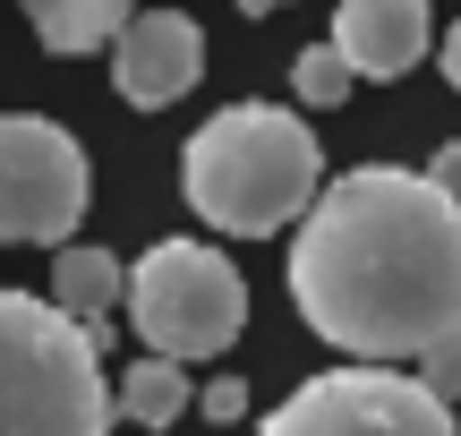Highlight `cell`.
<instances>
[{
	"label": "cell",
	"mask_w": 461,
	"mask_h": 436,
	"mask_svg": "<svg viewBox=\"0 0 461 436\" xmlns=\"http://www.w3.org/2000/svg\"><path fill=\"white\" fill-rule=\"evenodd\" d=\"M291 300L350 359H419L461 325V197L402 163L325 180L291 240Z\"/></svg>",
	"instance_id": "cell-1"
},
{
	"label": "cell",
	"mask_w": 461,
	"mask_h": 436,
	"mask_svg": "<svg viewBox=\"0 0 461 436\" xmlns=\"http://www.w3.org/2000/svg\"><path fill=\"white\" fill-rule=\"evenodd\" d=\"M325 188V146L282 103H230L180 146V197L230 240H274Z\"/></svg>",
	"instance_id": "cell-2"
},
{
	"label": "cell",
	"mask_w": 461,
	"mask_h": 436,
	"mask_svg": "<svg viewBox=\"0 0 461 436\" xmlns=\"http://www.w3.org/2000/svg\"><path fill=\"white\" fill-rule=\"evenodd\" d=\"M0 436H112L103 342L68 308L0 283Z\"/></svg>",
	"instance_id": "cell-3"
},
{
	"label": "cell",
	"mask_w": 461,
	"mask_h": 436,
	"mask_svg": "<svg viewBox=\"0 0 461 436\" xmlns=\"http://www.w3.org/2000/svg\"><path fill=\"white\" fill-rule=\"evenodd\" d=\"M120 308H129V325H137L146 351L197 368V359H214V351L240 342L248 283H240V266H230L222 249H205V240H154V249L129 266Z\"/></svg>",
	"instance_id": "cell-4"
},
{
	"label": "cell",
	"mask_w": 461,
	"mask_h": 436,
	"mask_svg": "<svg viewBox=\"0 0 461 436\" xmlns=\"http://www.w3.org/2000/svg\"><path fill=\"white\" fill-rule=\"evenodd\" d=\"M257 436H461V428H453V403L428 394L419 377L384 368V359H350V368L291 386Z\"/></svg>",
	"instance_id": "cell-5"
},
{
	"label": "cell",
	"mask_w": 461,
	"mask_h": 436,
	"mask_svg": "<svg viewBox=\"0 0 461 436\" xmlns=\"http://www.w3.org/2000/svg\"><path fill=\"white\" fill-rule=\"evenodd\" d=\"M86 197H95V163L77 137L43 112H0V240L60 249L77 240Z\"/></svg>",
	"instance_id": "cell-6"
},
{
	"label": "cell",
	"mask_w": 461,
	"mask_h": 436,
	"mask_svg": "<svg viewBox=\"0 0 461 436\" xmlns=\"http://www.w3.org/2000/svg\"><path fill=\"white\" fill-rule=\"evenodd\" d=\"M197 68H205V26L188 9H137L129 26L112 34V86L137 112L180 103L188 86H197Z\"/></svg>",
	"instance_id": "cell-7"
},
{
	"label": "cell",
	"mask_w": 461,
	"mask_h": 436,
	"mask_svg": "<svg viewBox=\"0 0 461 436\" xmlns=\"http://www.w3.org/2000/svg\"><path fill=\"white\" fill-rule=\"evenodd\" d=\"M333 43L350 51V68L359 77H411L419 68V51L436 43V17H428V0H342L333 9Z\"/></svg>",
	"instance_id": "cell-8"
},
{
	"label": "cell",
	"mask_w": 461,
	"mask_h": 436,
	"mask_svg": "<svg viewBox=\"0 0 461 436\" xmlns=\"http://www.w3.org/2000/svg\"><path fill=\"white\" fill-rule=\"evenodd\" d=\"M120 291H129V266H120L112 249H51V308H68V317L86 325V334L103 342V325H112Z\"/></svg>",
	"instance_id": "cell-9"
},
{
	"label": "cell",
	"mask_w": 461,
	"mask_h": 436,
	"mask_svg": "<svg viewBox=\"0 0 461 436\" xmlns=\"http://www.w3.org/2000/svg\"><path fill=\"white\" fill-rule=\"evenodd\" d=\"M137 9H146V0H26V26H34L43 51L77 60V51H112V34L129 26Z\"/></svg>",
	"instance_id": "cell-10"
},
{
	"label": "cell",
	"mask_w": 461,
	"mask_h": 436,
	"mask_svg": "<svg viewBox=\"0 0 461 436\" xmlns=\"http://www.w3.org/2000/svg\"><path fill=\"white\" fill-rule=\"evenodd\" d=\"M197 411V386H188V359H163V351H146L129 377L112 386V420H129V428H171V420H188Z\"/></svg>",
	"instance_id": "cell-11"
},
{
	"label": "cell",
	"mask_w": 461,
	"mask_h": 436,
	"mask_svg": "<svg viewBox=\"0 0 461 436\" xmlns=\"http://www.w3.org/2000/svg\"><path fill=\"white\" fill-rule=\"evenodd\" d=\"M350 86H359V68H350L342 43H308L291 68V95L308 103V112H333V103H350Z\"/></svg>",
	"instance_id": "cell-12"
},
{
	"label": "cell",
	"mask_w": 461,
	"mask_h": 436,
	"mask_svg": "<svg viewBox=\"0 0 461 436\" xmlns=\"http://www.w3.org/2000/svg\"><path fill=\"white\" fill-rule=\"evenodd\" d=\"M411 377H419L428 394H445V403H461V325H453V334H436L428 351H419Z\"/></svg>",
	"instance_id": "cell-13"
},
{
	"label": "cell",
	"mask_w": 461,
	"mask_h": 436,
	"mask_svg": "<svg viewBox=\"0 0 461 436\" xmlns=\"http://www.w3.org/2000/svg\"><path fill=\"white\" fill-rule=\"evenodd\" d=\"M197 411H205V420H240V411H248V386L214 377V386H197Z\"/></svg>",
	"instance_id": "cell-14"
},
{
	"label": "cell",
	"mask_w": 461,
	"mask_h": 436,
	"mask_svg": "<svg viewBox=\"0 0 461 436\" xmlns=\"http://www.w3.org/2000/svg\"><path fill=\"white\" fill-rule=\"evenodd\" d=\"M428 180H436V188H453V197H461V146H445V154H436V163H428Z\"/></svg>",
	"instance_id": "cell-15"
},
{
	"label": "cell",
	"mask_w": 461,
	"mask_h": 436,
	"mask_svg": "<svg viewBox=\"0 0 461 436\" xmlns=\"http://www.w3.org/2000/svg\"><path fill=\"white\" fill-rule=\"evenodd\" d=\"M436 60H445V77H453V86H461V26H453V34H445V43H436Z\"/></svg>",
	"instance_id": "cell-16"
},
{
	"label": "cell",
	"mask_w": 461,
	"mask_h": 436,
	"mask_svg": "<svg viewBox=\"0 0 461 436\" xmlns=\"http://www.w3.org/2000/svg\"><path fill=\"white\" fill-rule=\"evenodd\" d=\"M274 9H291V0H240V17H274Z\"/></svg>",
	"instance_id": "cell-17"
}]
</instances>
